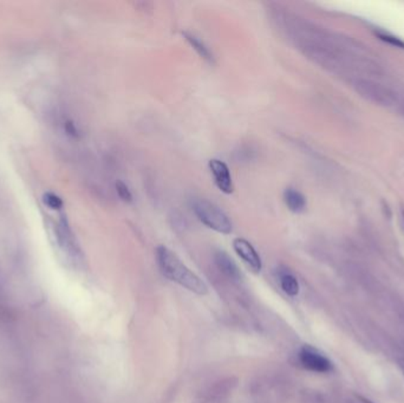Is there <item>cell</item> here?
Returning <instances> with one entry per match:
<instances>
[{
    "instance_id": "1",
    "label": "cell",
    "mask_w": 404,
    "mask_h": 403,
    "mask_svg": "<svg viewBox=\"0 0 404 403\" xmlns=\"http://www.w3.org/2000/svg\"><path fill=\"white\" fill-rule=\"evenodd\" d=\"M156 261L163 276L174 281L193 294L204 296L209 292L207 285L198 274L188 269L176 253L171 252L166 246L156 248Z\"/></svg>"
},
{
    "instance_id": "2",
    "label": "cell",
    "mask_w": 404,
    "mask_h": 403,
    "mask_svg": "<svg viewBox=\"0 0 404 403\" xmlns=\"http://www.w3.org/2000/svg\"><path fill=\"white\" fill-rule=\"evenodd\" d=\"M193 210L195 213L196 218L200 220V223L204 224V226L209 227L213 231L222 233V235H229L233 230V224L225 212L215 204L206 199L195 200L193 204Z\"/></svg>"
},
{
    "instance_id": "3",
    "label": "cell",
    "mask_w": 404,
    "mask_h": 403,
    "mask_svg": "<svg viewBox=\"0 0 404 403\" xmlns=\"http://www.w3.org/2000/svg\"><path fill=\"white\" fill-rule=\"evenodd\" d=\"M354 88L361 96L375 105L390 107L397 102L395 94L392 93L390 89L374 80L357 78L354 82Z\"/></svg>"
},
{
    "instance_id": "4",
    "label": "cell",
    "mask_w": 404,
    "mask_h": 403,
    "mask_svg": "<svg viewBox=\"0 0 404 403\" xmlns=\"http://www.w3.org/2000/svg\"><path fill=\"white\" fill-rule=\"evenodd\" d=\"M56 241H57L59 250L65 256L67 261L76 265L82 261L81 248H79L75 237L72 235L70 227L65 220H62L56 226Z\"/></svg>"
},
{
    "instance_id": "5",
    "label": "cell",
    "mask_w": 404,
    "mask_h": 403,
    "mask_svg": "<svg viewBox=\"0 0 404 403\" xmlns=\"http://www.w3.org/2000/svg\"><path fill=\"white\" fill-rule=\"evenodd\" d=\"M299 362L305 369L311 370L315 373H329L332 370V362L330 361L328 357L324 356L323 353H319L318 350L305 345L300 349Z\"/></svg>"
},
{
    "instance_id": "6",
    "label": "cell",
    "mask_w": 404,
    "mask_h": 403,
    "mask_svg": "<svg viewBox=\"0 0 404 403\" xmlns=\"http://www.w3.org/2000/svg\"><path fill=\"white\" fill-rule=\"evenodd\" d=\"M233 248L237 256L242 258V261L247 265L248 269L252 270L253 272L258 273L263 269V261L259 256L258 252L255 251L253 245L250 241L244 238H237L233 240Z\"/></svg>"
},
{
    "instance_id": "7",
    "label": "cell",
    "mask_w": 404,
    "mask_h": 403,
    "mask_svg": "<svg viewBox=\"0 0 404 403\" xmlns=\"http://www.w3.org/2000/svg\"><path fill=\"white\" fill-rule=\"evenodd\" d=\"M209 171L214 177V182L222 193L232 194L234 190L233 180L228 166L221 160L212 159L209 162Z\"/></svg>"
},
{
    "instance_id": "8",
    "label": "cell",
    "mask_w": 404,
    "mask_h": 403,
    "mask_svg": "<svg viewBox=\"0 0 404 403\" xmlns=\"http://www.w3.org/2000/svg\"><path fill=\"white\" fill-rule=\"evenodd\" d=\"M215 264H217V269L220 270L221 272L225 274L226 277H228L232 281H239L242 278V272L237 268V264L234 263L233 259L224 252V251H217L215 253Z\"/></svg>"
},
{
    "instance_id": "9",
    "label": "cell",
    "mask_w": 404,
    "mask_h": 403,
    "mask_svg": "<svg viewBox=\"0 0 404 403\" xmlns=\"http://www.w3.org/2000/svg\"><path fill=\"white\" fill-rule=\"evenodd\" d=\"M284 202L293 213H301L306 208V199L295 188H286L284 192Z\"/></svg>"
},
{
    "instance_id": "10",
    "label": "cell",
    "mask_w": 404,
    "mask_h": 403,
    "mask_svg": "<svg viewBox=\"0 0 404 403\" xmlns=\"http://www.w3.org/2000/svg\"><path fill=\"white\" fill-rule=\"evenodd\" d=\"M279 283L284 292L288 296L296 297L297 294H299V283L292 273L288 272V271L280 273Z\"/></svg>"
},
{
    "instance_id": "11",
    "label": "cell",
    "mask_w": 404,
    "mask_h": 403,
    "mask_svg": "<svg viewBox=\"0 0 404 403\" xmlns=\"http://www.w3.org/2000/svg\"><path fill=\"white\" fill-rule=\"evenodd\" d=\"M184 36L186 37V39H187L188 43L192 45L193 49H194V50H195L196 52L204 59V61H207L209 63H213V62H214V57H213L212 52L209 51V47H206V44H204V42H201L199 38L192 34L184 32Z\"/></svg>"
},
{
    "instance_id": "12",
    "label": "cell",
    "mask_w": 404,
    "mask_h": 403,
    "mask_svg": "<svg viewBox=\"0 0 404 403\" xmlns=\"http://www.w3.org/2000/svg\"><path fill=\"white\" fill-rule=\"evenodd\" d=\"M115 186H116L117 194H118V197H120L122 202H128V204L133 202V194L130 192L129 187L125 185L123 181H117Z\"/></svg>"
},
{
    "instance_id": "13",
    "label": "cell",
    "mask_w": 404,
    "mask_h": 403,
    "mask_svg": "<svg viewBox=\"0 0 404 403\" xmlns=\"http://www.w3.org/2000/svg\"><path fill=\"white\" fill-rule=\"evenodd\" d=\"M44 202L52 210H59L63 206L62 200L59 197H56L54 194H46L44 197Z\"/></svg>"
},
{
    "instance_id": "14",
    "label": "cell",
    "mask_w": 404,
    "mask_h": 403,
    "mask_svg": "<svg viewBox=\"0 0 404 403\" xmlns=\"http://www.w3.org/2000/svg\"><path fill=\"white\" fill-rule=\"evenodd\" d=\"M379 36L384 42L389 43V44L395 45V47H401V49H404V42L400 41L398 38L394 37V36H389V34H379Z\"/></svg>"
},
{
    "instance_id": "15",
    "label": "cell",
    "mask_w": 404,
    "mask_h": 403,
    "mask_svg": "<svg viewBox=\"0 0 404 403\" xmlns=\"http://www.w3.org/2000/svg\"><path fill=\"white\" fill-rule=\"evenodd\" d=\"M67 131L71 135H76V133H77L75 126H74V123L72 122H67Z\"/></svg>"
},
{
    "instance_id": "16",
    "label": "cell",
    "mask_w": 404,
    "mask_h": 403,
    "mask_svg": "<svg viewBox=\"0 0 404 403\" xmlns=\"http://www.w3.org/2000/svg\"><path fill=\"white\" fill-rule=\"evenodd\" d=\"M398 367H400V369L402 370V373H403L404 375V358L398 360Z\"/></svg>"
},
{
    "instance_id": "17",
    "label": "cell",
    "mask_w": 404,
    "mask_h": 403,
    "mask_svg": "<svg viewBox=\"0 0 404 403\" xmlns=\"http://www.w3.org/2000/svg\"><path fill=\"white\" fill-rule=\"evenodd\" d=\"M361 400H362L363 403H374L371 402L370 400L363 399V397H361Z\"/></svg>"
}]
</instances>
